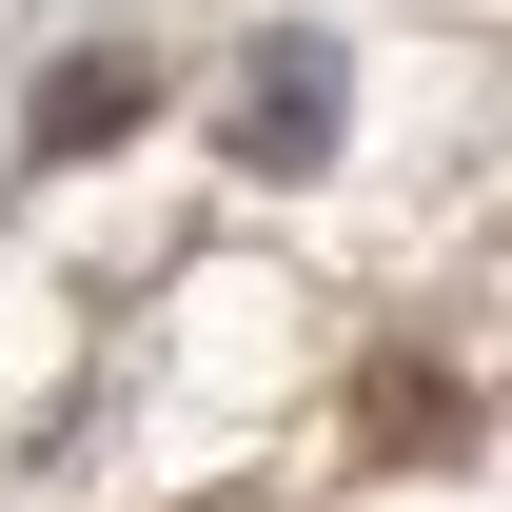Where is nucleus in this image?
<instances>
[{"mask_svg": "<svg viewBox=\"0 0 512 512\" xmlns=\"http://www.w3.org/2000/svg\"><path fill=\"white\" fill-rule=\"evenodd\" d=\"M237 158H256V178L335 158V40H256V60H237Z\"/></svg>", "mask_w": 512, "mask_h": 512, "instance_id": "1", "label": "nucleus"}, {"mask_svg": "<svg viewBox=\"0 0 512 512\" xmlns=\"http://www.w3.org/2000/svg\"><path fill=\"white\" fill-rule=\"evenodd\" d=\"M99 138H138V60H60L40 79V158H99Z\"/></svg>", "mask_w": 512, "mask_h": 512, "instance_id": "2", "label": "nucleus"}, {"mask_svg": "<svg viewBox=\"0 0 512 512\" xmlns=\"http://www.w3.org/2000/svg\"><path fill=\"white\" fill-rule=\"evenodd\" d=\"M453 434H473L453 375H375V453H453Z\"/></svg>", "mask_w": 512, "mask_h": 512, "instance_id": "3", "label": "nucleus"}, {"mask_svg": "<svg viewBox=\"0 0 512 512\" xmlns=\"http://www.w3.org/2000/svg\"><path fill=\"white\" fill-rule=\"evenodd\" d=\"M217 512H237V493H217Z\"/></svg>", "mask_w": 512, "mask_h": 512, "instance_id": "4", "label": "nucleus"}]
</instances>
